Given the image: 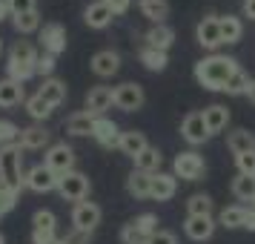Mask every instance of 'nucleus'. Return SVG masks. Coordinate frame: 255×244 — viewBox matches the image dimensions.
Returning <instances> with one entry per match:
<instances>
[{"mask_svg":"<svg viewBox=\"0 0 255 244\" xmlns=\"http://www.w3.org/2000/svg\"><path fill=\"white\" fill-rule=\"evenodd\" d=\"M241 69L235 58H227V55H209V58L198 60L195 63V81L204 86V89H212V92H224V86L235 72Z\"/></svg>","mask_w":255,"mask_h":244,"instance_id":"f257e3e1","label":"nucleus"},{"mask_svg":"<svg viewBox=\"0 0 255 244\" xmlns=\"http://www.w3.org/2000/svg\"><path fill=\"white\" fill-rule=\"evenodd\" d=\"M37 55L35 43H29V40H14V46L9 49V58H6V72H9V78L17 83H26L29 78H35L37 75Z\"/></svg>","mask_w":255,"mask_h":244,"instance_id":"f03ea898","label":"nucleus"},{"mask_svg":"<svg viewBox=\"0 0 255 244\" xmlns=\"http://www.w3.org/2000/svg\"><path fill=\"white\" fill-rule=\"evenodd\" d=\"M0 184L9 187L17 196H20V190L26 187L23 147H20V144H6V147H0Z\"/></svg>","mask_w":255,"mask_h":244,"instance_id":"7ed1b4c3","label":"nucleus"},{"mask_svg":"<svg viewBox=\"0 0 255 244\" xmlns=\"http://www.w3.org/2000/svg\"><path fill=\"white\" fill-rule=\"evenodd\" d=\"M32 244H60L58 219L52 210H35L32 216Z\"/></svg>","mask_w":255,"mask_h":244,"instance_id":"20e7f679","label":"nucleus"},{"mask_svg":"<svg viewBox=\"0 0 255 244\" xmlns=\"http://www.w3.org/2000/svg\"><path fill=\"white\" fill-rule=\"evenodd\" d=\"M172 173H175V178H184V181H198L201 175L207 173L204 155H198L195 150H186V152H181V155H175Z\"/></svg>","mask_w":255,"mask_h":244,"instance_id":"39448f33","label":"nucleus"},{"mask_svg":"<svg viewBox=\"0 0 255 244\" xmlns=\"http://www.w3.org/2000/svg\"><path fill=\"white\" fill-rule=\"evenodd\" d=\"M58 193L66 201H86V196H89V178L83 173H78V170H72V173L66 175H60V181H58Z\"/></svg>","mask_w":255,"mask_h":244,"instance_id":"423d86ee","label":"nucleus"},{"mask_svg":"<svg viewBox=\"0 0 255 244\" xmlns=\"http://www.w3.org/2000/svg\"><path fill=\"white\" fill-rule=\"evenodd\" d=\"M43 164L55 175H66L75 170V150L69 144H52L46 150V155H43Z\"/></svg>","mask_w":255,"mask_h":244,"instance_id":"0eeeda50","label":"nucleus"},{"mask_svg":"<svg viewBox=\"0 0 255 244\" xmlns=\"http://www.w3.org/2000/svg\"><path fill=\"white\" fill-rule=\"evenodd\" d=\"M143 101H146V95H143V86L140 83H121V86H115V106L118 109H124V112H138L140 106H143Z\"/></svg>","mask_w":255,"mask_h":244,"instance_id":"6e6552de","label":"nucleus"},{"mask_svg":"<svg viewBox=\"0 0 255 244\" xmlns=\"http://www.w3.org/2000/svg\"><path fill=\"white\" fill-rule=\"evenodd\" d=\"M72 224L81 233H92L101 224V207L92 204V201H78L75 210H72Z\"/></svg>","mask_w":255,"mask_h":244,"instance_id":"1a4fd4ad","label":"nucleus"},{"mask_svg":"<svg viewBox=\"0 0 255 244\" xmlns=\"http://www.w3.org/2000/svg\"><path fill=\"white\" fill-rule=\"evenodd\" d=\"M58 181H60V175H55L46 164H35L26 173V187L35 190V193H52V190H58Z\"/></svg>","mask_w":255,"mask_h":244,"instance_id":"9d476101","label":"nucleus"},{"mask_svg":"<svg viewBox=\"0 0 255 244\" xmlns=\"http://www.w3.org/2000/svg\"><path fill=\"white\" fill-rule=\"evenodd\" d=\"M195 37H198V43H201V46L209 49V52L215 55V49L224 43V37H221V23H218V17H215V14H207V17L198 23Z\"/></svg>","mask_w":255,"mask_h":244,"instance_id":"9b49d317","label":"nucleus"},{"mask_svg":"<svg viewBox=\"0 0 255 244\" xmlns=\"http://www.w3.org/2000/svg\"><path fill=\"white\" fill-rule=\"evenodd\" d=\"M181 135L192 147H198V144H204L207 138H212L209 129H207V121H204V112H189L184 118V124H181Z\"/></svg>","mask_w":255,"mask_h":244,"instance_id":"f8f14e48","label":"nucleus"},{"mask_svg":"<svg viewBox=\"0 0 255 244\" xmlns=\"http://www.w3.org/2000/svg\"><path fill=\"white\" fill-rule=\"evenodd\" d=\"M66 29L60 23H46L43 29H40V46H43V52L46 55H55L58 58L60 52H66Z\"/></svg>","mask_w":255,"mask_h":244,"instance_id":"ddd939ff","label":"nucleus"},{"mask_svg":"<svg viewBox=\"0 0 255 244\" xmlns=\"http://www.w3.org/2000/svg\"><path fill=\"white\" fill-rule=\"evenodd\" d=\"M215 227H218V221L212 219V216H186V221H184V233L192 242H207V239H212Z\"/></svg>","mask_w":255,"mask_h":244,"instance_id":"4468645a","label":"nucleus"},{"mask_svg":"<svg viewBox=\"0 0 255 244\" xmlns=\"http://www.w3.org/2000/svg\"><path fill=\"white\" fill-rule=\"evenodd\" d=\"M112 106H115V89H109V86H92L89 89V95H86V112L101 118Z\"/></svg>","mask_w":255,"mask_h":244,"instance_id":"2eb2a0df","label":"nucleus"},{"mask_svg":"<svg viewBox=\"0 0 255 244\" xmlns=\"http://www.w3.org/2000/svg\"><path fill=\"white\" fill-rule=\"evenodd\" d=\"M89 66H92V72L98 78H112V75H118V69H121V55L112 52V49H101V52L92 55Z\"/></svg>","mask_w":255,"mask_h":244,"instance_id":"dca6fc26","label":"nucleus"},{"mask_svg":"<svg viewBox=\"0 0 255 244\" xmlns=\"http://www.w3.org/2000/svg\"><path fill=\"white\" fill-rule=\"evenodd\" d=\"M92 138L101 144V147H106V150H118V141H121V127H118L112 118H98L95 121V132Z\"/></svg>","mask_w":255,"mask_h":244,"instance_id":"f3484780","label":"nucleus"},{"mask_svg":"<svg viewBox=\"0 0 255 244\" xmlns=\"http://www.w3.org/2000/svg\"><path fill=\"white\" fill-rule=\"evenodd\" d=\"M172 43H175V29H172V26H166V23L152 26L149 32L143 35V46L158 49V52H169Z\"/></svg>","mask_w":255,"mask_h":244,"instance_id":"a211bd4d","label":"nucleus"},{"mask_svg":"<svg viewBox=\"0 0 255 244\" xmlns=\"http://www.w3.org/2000/svg\"><path fill=\"white\" fill-rule=\"evenodd\" d=\"M52 141V132H49L46 127H26L20 129V138H17V144L23 147V150H43V147H52L49 144Z\"/></svg>","mask_w":255,"mask_h":244,"instance_id":"6ab92c4d","label":"nucleus"},{"mask_svg":"<svg viewBox=\"0 0 255 244\" xmlns=\"http://www.w3.org/2000/svg\"><path fill=\"white\" fill-rule=\"evenodd\" d=\"M175 190H178V178H175V173H155L152 175L149 198H155V201H169V198L175 196Z\"/></svg>","mask_w":255,"mask_h":244,"instance_id":"aec40b11","label":"nucleus"},{"mask_svg":"<svg viewBox=\"0 0 255 244\" xmlns=\"http://www.w3.org/2000/svg\"><path fill=\"white\" fill-rule=\"evenodd\" d=\"M146 147H149V144H146V135H143V132H138V129H127V132H121L118 150L124 152V155H129L132 161H135Z\"/></svg>","mask_w":255,"mask_h":244,"instance_id":"412c9836","label":"nucleus"},{"mask_svg":"<svg viewBox=\"0 0 255 244\" xmlns=\"http://www.w3.org/2000/svg\"><path fill=\"white\" fill-rule=\"evenodd\" d=\"M112 17L115 14L109 12V6H104L101 0H95V3H89L83 9V23L89 26V29H106V26L112 23Z\"/></svg>","mask_w":255,"mask_h":244,"instance_id":"4be33fe9","label":"nucleus"},{"mask_svg":"<svg viewBox=\"0 0 255 244\" xmlns=\"http://www.w3.org/2000/svg\"><path fill=\"white\" fill-rule=\"evenodd\" d=\"M95 121H98V118H95L92 112H86V109L72 112L69 121H66V132L75 135V138H81V135H92L95 132Z\"/></svg>","mask_w":255,"mask_h":244,"instance_id":"5701e85b","label":"nucleus"},{"mask_svg":"<svg viewBox=\"0 0 255 244\" xmlns=\"http://www.w3.org/2000/svg\"><path fill=\"white\" fill-rule=\"evenodd\" d=\"M204 121H207L209 135H218V132H224L227 124H230V109L224 104H212V106L204 109Z\"/></svg>","mask_w":255,"mask_h":244,"instance_id":"b1692460","label":"nucleus"},{"mask_svg":"<svg viewBox=\"0 0 255 244\" xmlns=\"http://www.w3.org/2000/svg\"><path fill=\"white\" fill-rule=\"evenodd\" d=\"M26 104V92H23V83L12 81V78H3L0 81V106H17Z\"/></svg>","mask_w":255,"mask_h":244,"instance_id":"393cba45","label":"nucleus"},{"mask_svg":"<svg viewBox=\"0 0 255 244\" xmlns=\"http://www.w3.org/2000/svg\"><path fill=\"white\" fill-rule=\"evenodd\" d=\"M138 9L146 20H152V26L166 23V17H169V3L166 0H138Z\"/></svg>","mask_w":255,"mask_h":244,"instance_id":"a878e982","label":"nucleus"},{"mask_svg":"<svg viewBox=\"0 0 255 244\" xmlns=\"http://www.w3.org/2000/svg\"><path fill=\"white\" fill-rule=\"evenodd\" d=\"M127 190L132 198H149L152 193V173H140V170H132L127 178Z\"/></svg>","mask_w":255,"mask_h":244,"instance_id":"bb28decb","label":"nucleus"},{"mask_svg":"<svg viewBox=\"0 0 255 244\" xmlns=\"http://www.w3.org/2000/svg\"><path fill=\"white\" fill-rule=\"evenodd\" d=\"M227 147H230L232 155H244V152L255 150V135L250 129H232L227 135Z\"/></svg>","mask_w":255,"mask_h":244,"instance_id":"cd10ccee","label":"nucleus"},{"mask_svg":"<svg viewBox=\"0 0 255 244\" xmlns=\"http://www.w3.org/2000/svg\"><path fill=\"white\" fill-rule=\"evenodd\" d=\"M37 95H40L43 101H49L52 106H60L66 101V83L60 81V78H46L43 86L37 89Z\"/></svg>","mask_w":255,"mask_h":244,"instance_id":"c85d7f7f","label":"nucleus"},{"mask_svg":"<svg viewBox=\"0 0 255 244\" xmlns=\"http://www.w3.org/2000/svg\"><path fill=\"white\" fill-rule=\"evenodd\" d=\"M138 60L149 72H163L169 66V55H166V52H158V49H149V46H143L138 52Z\"/></svg>","mask_w":255,"mask_h":244,"instance_id":"c756f323","label":"nucleus"},{"mask_svg":"<svg viewBox=\"0 0 255 244\" xmlns=\"http://www.w3.org/2000/svg\"><path fill=\"white\" fill-rule=\"evenodd\" d=\"M221 23V37H224V43H238L244 35V23L241 17H235V14H224V17H218Z\"/></svg>","mask_w":255,"mask_h":244,"instance_id":"7c9ffc66","label":"nucleus"},{"mask_svg":"<svg viewBox=\"0 0 255 244\" xmlns=\"http://www.w3.org/2000/svg\"><path fill=\"white\" fill-rule=\"evenodd\" d=\"M161 161H163V155L158 147H146V150L140 152L138 158H135V170H140V173H158L161 170Z\"/></svg>","mask_w":255,"mask_h":244,"instance_id":"2f4dec72","label":"nucleus"},{"mask_svg":"<svg viewBox=\"0 0 255 244\" xmlns=\"http://www.w3.org/2000/svg\"><path fill=\"white\" fill-rule=\"evenodd\" d=\"M232 196L238 198V201H255V178L235 175L232 178Z\"/></svg>","mask_w":255,"mask_h":244,"instance_id":"473e14b6","label":"nucleus"},{"mask_svg":"<svg viewBox=\"0 0 255 244\" xmlns=\"http://www.w3.org/2000/svg\"><path fill=\"white\" fill-rule=\"evenodd\" d=\"M244 216H247V207L235 204V207H224L218 216V224L227 227V230H235V227H244Z\"/></svg>","mask_w":255,"mask_h":244,"instance_id":"72a5a7b5","label":"nucleus"},{"mask_svg":"<svg viewBox=\"0 0 255 244\" xmlns=\"http://www.w3.org/2000/svg\"><path fill=\"white\" fill-rule=\"evenodd\" d=\"M26 112L35 118V121H46V118L55 112V106L49 104V101H43V98L35 92L32 98H26Z\"/></svg>","mask_w":255,"mask_h":244,"instance_id":"f704fd0d","label":"nucleus"},{"mask_svg":"<svg viewBox=\"0 0 255 244\" xmlns=\"http://www.w3.org/2000/svg\"><path fill=\"white\" fill-rule=\"evenodd\" d=\"M212 210H215V204H212V198L204 196V193H195V196L186 198V213H189V216H212Z\"/></svg>","mask_w":255,"mask_h":244,"instance_id":"c9c22d12","label":"nucleus"},{"mask_svg":"<svg viewBox=\"0 0 255 244\" xmlns=\"http://www.w3.org/2000/svg\"><path fill=\"white\" fill-rule=\"evenodd\" d=\"M12 23L20 35H32V32L40 29V14H37V9L35 12H26V14H17V17H12Z\"/></svg>","mask_w":255,"mask_h":244,"instance_id":"e433bc0d","label":"nucleus"},{"mask_svg":"<svg viewBox=\"0 0 255 244\" xmlns=\"http://www.w3.org/2000/svg\"><path fill=\"white\" fill-rule=\"evenodd\" d=\"M247 89H250V75H247L244 69L235 72L230 81H227V86H224L227 95H247Z\"/></svg>","mask_w":255,"mask_h":244,"instance_id":"4c0bfd02","label":"nucleus"},{"mask_svg":"<svg viewBox=\"0 0 255 244\" xmlns=\"http://www.w3.org/2000/svg\"><path fill=\"white\" fill-rule=\"evenodd\" d=\"M17 138H20V129L14 127L12 121L0 118V147H6V144H17Z\"/></svg>","mask_w":255,"mask_h":244,"instance_id":"58836bf2","label":"nucleus"},{"mask_svg":"<svg viewBox=\"0 0 255 244\" xmlns=\"http://www.w3.org/2000/svg\"><path fill=\"white\" fill-rule=\"evenodd\" d=\"M235 167H238V175H250V178H255V150L244 152V155H235Z\"/></svg>","mask_w":255,"mask_h":244,"instance_id":"ea45409f","label":"nucleus"},{"mask_svg":"<svg viewBox=\"0 0 255 244\" xmlns=\"http://www.w3.org/2000/svg\"><path fill=\"white\" fill-rule=\"evenodd\" d=\"M132 224H135V227H138V230L143 233L146 239H149L152 233L158 230V216H155V213H143V216H138Z\"/></svg>","mask_w":255,"mask_h":244,"instance_id":"a19ab883","label":"nucleus"},{"mask_svg":"<svg viewBox=\"0 0 255 244\" xmlns=\"http://www.w3.org/2000/svg\"><path fill=\"white\" fill-rule=\"evenodd\" d=\"M121 242H124V244H146L149 239H146V236H143L132 221H129V224H124V230H121Z\"/></svg>","mask_w":255,"mask_h":244,"instance_id":"79ce46f5","label":"nucleus"},{"mask_svg":"<svg viewBox=\"0 0 255 244\" xmlns=\"http://www.w3.org/2000/svg\"><path fill=\"white\" fill-rule=\"evenodd\" d=\"M17 207V193H12L9 187L0 184V216H6V213H12Z\"/></svg>","mask_w":255,"mask_h":244,"instance_id":"37998d69","label":"nucleus"},{"mask_svg":"<svg viewBox=\"0 0 255 244\" xmlns=\"http://www.w3.org/2000/svg\"><path fill=\"white\" fill-rule=\"evenodd\" d=\"M37 0H9V9H12V17H17V14H26V12H35Z\"/></svg>","mask_w":255,"mask_h":244,"instance_id":"c03bdc74","label":"nucleus"},{"mask_svg":"<svg viewBox=\"0 0 255 244\" xmlns=\"http://www.w3.org/2000/svg\"><path fill=\"white\" fill-rule=\"evenodd\" d=\"M52 72H55V55H40V60H37V75H43V81L46 78H52Z\"/></svg>","mask_w":255,"mask_h":244,"instance_id":"a18cd8bd","label":"nucleus"},{"mask_svg":"<svg viewBox=\"0 0 255 244\" xmlns=\"http://www.w3.org/2000/svg\"><path fill=\"white\" fill-rule=\"evenodd\" d=\"M146 244H178V236L172 230H155Z\"/></svg>","mask_w":255,"mask_h":244,"instance_id":"49530a36","label":"nucleus"},{"mask_svg":"<svg viewBox=\"0 0 255 244\" xmlns=\"http://www.w3.org/2000/svg\"><path fill=\"white\" fill-rule=\"evenodd\" d=\"M101 3L109 6L112 14H124V12H129V6H132V0H101Z\"/></svg>","mask_w":255,"mask_h":244,"instance_id":"de8ad7c7","label":"nucleus"},{"mask_svg":"<svg viewBox=\"0 0 255 244\" xmlns=\"http://www.w3.org/2000/svg\"><path fill=\"white\" fill-rule=\"evenodd\" d=\"M89 236L92 233H81V230H72L66 239H60V244H89Z\"/></svg>","mask_w":255,"mask_h":244,"instance_id":"09e8293b","label":"nucleus"},{"mask_svg":"<svg viewBox=\"0 0 255 244\" xmlns=\"http://www.w3.org/2000/svg\"><path fill=\"white\" fill-rule=\"evenodd\" d=\"M244 230L255 233V207H247V216H244Z\"/></svg>","mask_w":255,"mask_h":244,"instance_id":"8fccbe9b","label":"nucleus"},{"mask_svg":"<svg viewBox=\"0 0 255 244\" xmlns=\"http://www.w3.org/2000/svg\"><path fill=\"white\" fill-rule=\"evenodd\" d=\"M244 17L255 20V0H244Z\"/></svg>","mask_w":255,"mask_h":244,"instance_id":"3c124183","label":"nucleus"},{"mask_svg":"<svg viewBox=\"0 0 255 244\" xmlns=\"http://www.w3.org/2000/svg\"><path fill=\"white\" fill-rule=\"evenodd\" d=\"M6 17H12V9H9V0H0V23H3Z\"/></svg>","mask_w":255,"mask_h":244,"instance_id":"603ef678","label":"nucleus"},{"mask_svg":"<svg viewBox=\"0 0 255 244\" xmlns=\"http://www.w3.org/2000/svg\"><path fill=\"white\" fill-rule=\"evenodd\" d=\"M247 98H250V104H255V81H250V89H247Z\"/></svg>","mask_w":255,"mask_h":244,"instance_id":"864d4df0","label":"nucleus"},{"mask_svg":"<svg viewBox=\"0 0 255 244\" xmlns=\"http://www.w3.org/2000/svg\"><path fill=\"white\" fill-rule=\"evenodd\" d=\"M0 244H6V239H3V233H0Z\"/></svg>","mask_w":255,"mask_h":244,"instance_id":"5fc2aeb1","label":"nucleus"},{"mask_svg":"<svg viewBox=\"0 0 255 244\" xmlns=\"http://www.w3.org/2000/svg\"><path fill=\"white\" fill-rule=\"evenodd\" d=\"M0 52H3V40H0Z\"/></svg>","mask_w":255,"mask_h":244,"instance_id":"6e6d98bb","label":"nucleus"},{"mask_svg":"<svg viewBox=\"0 0 255 244\" xmlns=\"http://www.w3.org/2000/svg\"><path fill=\"white\" fill-rule=\"evenodd\" d=\"M253 207H255V201H253Z\"/></svg>","mask_w":255,"mask_h":244,"instance_id":"4d7b16f0","label":"nucleus"}]
</instances>
